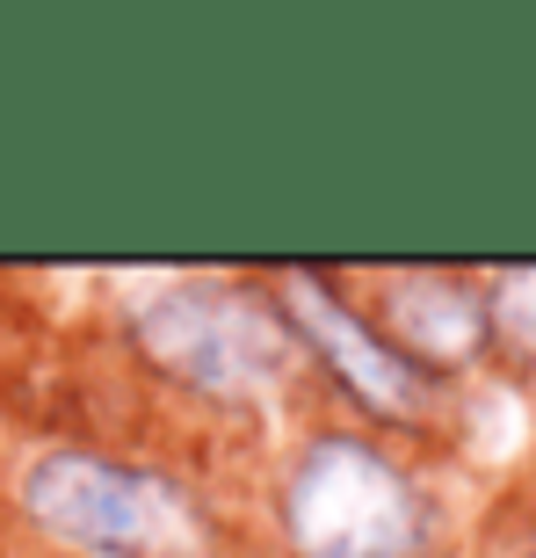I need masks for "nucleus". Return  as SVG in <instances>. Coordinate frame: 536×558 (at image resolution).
<instances>
[{
  "instance_id": "nucleus-1",
  "label": "nucleus",
  "mask_w": 536,
  "mask_h": 558,
  "mask_svg": "<svg viewBox=\"0 0 536 558\" xmlns=\"http://www.w3.org/2000/svg\"><path fill=\"white\" fill-rule=\"evenodd\" d=\"M290 558H428L435 508L370 435H312L276 494Z\"/></svg>"
},
{
  "instance_id": "nucleus-2",
  "label": "nucleus",
  "mask_w": 536,
  "mask_h": 558,
  "mask_svg": "<svg viewBox=\"0 0 536 558\" xmlns=\"http://www.w3.org/2000/svg\"><path fill=\"white\" fill-rule=\"evenodd\" d=\"M22 515L87 558H204L210 515L182 478L102 450H51L22 472Z\"/></svg>"
},
{
  "instance_id": "nucleus-3",
  "label": "nucleus",
  "mask_w": 536,
  "mask_h": 558,
  "mask_svg": "<svg viewBox=\"0 0 536 558\" xmlns=\"http://www.w3.org/2000/svg\"><path fill=\"white\" fill-rule=\"evenodd\" d=\"M131 341L160 377L210 399H247L290 371V341L276 298L232 283H167L131 312Z\"/></svg>"
},
{
  "instance_id": "nucleus-4",
  "label": "nucleus",
  "mask_w": 536,
  "mask_h": 558,
  "mask_svg": "<svg viewBox=\"0 0 536 558\" xmlns=\"http://www.w3.org/2000/svg\"><path fill=\"white\" fill-rule=\"evenodd\" d=\"M276 312H283L290 341H297V349H305L312 363H319V371L363 407V414L421 421L435 407V377L421 371V363H406V355L385 341V327H377L370 312H355L319 269L290 276V283L276 290Z\"/></svg>"
},
{
  "instance_id": "nucleus-5",
  "label": "nucleus",
  "mask_w": 536,
  "mask_h": 558,
  "mask_svg": "<svg viewBox=\"0 0 536 558\" xmlns=\"http://www.w3.org/2000/svg\"><path fill=\"white\" fill-rule=\"evenodd\" d=\"M385 341H392L406 363H421L428 377L472 363V355L494 349V312H486V290L456 283V276H406L392 290V312L377 319Z\"/></svg>"
},
{
  "instance_id": "nucleus-6",
  "label": "nucleus",
  "mask_w": 536,
  "mask_h": 558,
  "mask_svg": "<svg viewBox=\"0 0 536 558\" xmlns=\"http://www.w3.org/2000/svg\"><path fill=\"white\" fill-rule=\"evenodd\" d=\"M486 312H494V341L536 363V269H508L486 290Z\"/></svg>"
}]
</instances>
